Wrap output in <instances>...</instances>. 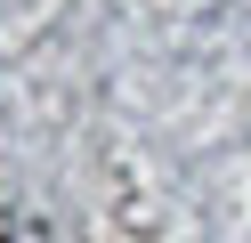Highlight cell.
I'll list each match as a JSON object with an SVG mask.
<instances>
[{
	"mask_svg": "<svg viewBox=\"0 0 251 243\" xmlns=\"http://www.w3.org/2000/svg\"><path fill=\"white\" fill-rule=\"evenodd\" d=\"M0 243H8V227H0Z\"/></svg>",
	"mask_w": 251,
	"mask_h": 243,
	"instance_id": "cell-1",
	"label": "cell"
}]
</instances>
